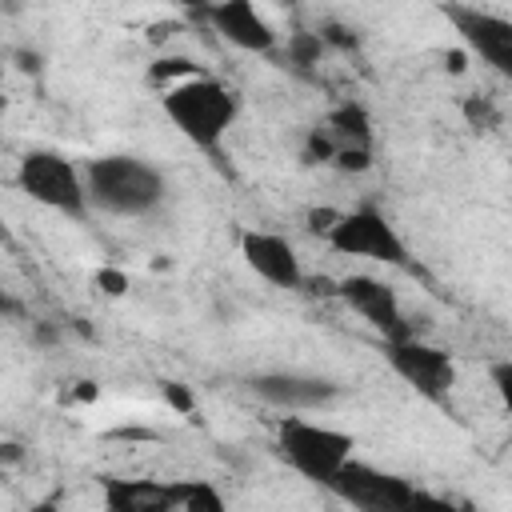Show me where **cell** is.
<instances>
[{"label": "cell", "instance_id": "obj_12", "mask_svg": "<svg viewBox=\"0 0 512 512\" xmlns=\"http://www.w3.org/2000/svg\"><path fill=\"white\" fill-rule=\"evenodd\" d=\"M232 48L240 52H276L280 48V32L272 28V20L256 8V0H212L204 12H200Z\"/></svg>", "mask_w": 512, "mask_h": 512}, {"label": "cell", "instance_id": "obj_15", "mask_svg": "<svg viewBox=\"0 0 512 512\" xmlns=\"http://www.w3.org/2000/svg\"><path fill=\"white\" fill-rule=\"evenodd\" d=\"M172 504L184 512H224V496L208 480H172Z\"/></svg>", "mask_w": 512, "mask_h": 512}, {"label": "cell", "instance_id": "obj_28", "mask_svg": "<svg viewBox=\"0 0 512 512\" xmlns=\"http://www.w3.org/2000/svg\"><path fill=\"white\" fill-rule=\"evenodd\" d=\"M176 4H180V8H188V12H196V16H200V12H204V8H208V4H212V0H176Z\"/></svg>", "mask_w": 512, "mask_h": 512}, {"label": "cell", "instance_id": "obj_6", "mask_svg": "<svg viewBox=\"0 0 512 512\" xmlns=\"http://www.w3.org/2000/svg\"><path fill=\"white\" fill-rule=\"evenodd\" d=\"M328 248L340 256H360L392 268H408V244L400 240L396 224L376 204H356L336 216V224L324 232Z\"/></svg>", "mask_w": 512, "mask_h": 512}, {"label": "cell", "instance_id": "obj_29", "mask_svg": "<svg viewBox=\"0 0 512 512\" xmlns=\"http://www.w3.org/2000/svg\"><path fill=\"white\" fill-rule=\"evenodd\" d=\"M448 68L460 72V68H464V52H452V56H448Z\"/></svg>", "mask_w": 512, "mask_h": 512}, {"label": "cell", "instance_id": "obj_13", "mask_svg": "<svg viewBox=\"0 0 512 512\" xmlns=\"http://www.w3.org/2000/svg\"><path fill=\"white\" fill-rule=\"evenodd\" d=\"M104 492V508L108 512H172V484L160 480H116L104 476L100 480Z\"/></svg>", "mask_w": 512, "mask_h": 512}, {"label": "cell", "instance_id": "obj_9", "mask_svg": "<svg viewBox=\"0 0 512 512\" xmlns=\"http://www.w3.org/2000/svg\"><path fill=\"white\" fill-rule=\"evenodd\" d=\"M336 296L372 328L380 332L384 340H404L412 336V324L404 320V308H400V296L388 280L380 276H368V272H348L336 280Z\"/></svg>", "mask_w": 512, "mask_h": 512}, {"label": "cell", "instance_id": "obj_8", "mask_svg": "<svg viewBox=\"0 0 512 512\" xmlns=\"http://www.w3.org/2000/svg\"><path fill=\"white\" fill-rule=\"evenodd\" d=\"M440 12L472 56H480L492 72L512 76V20L508 16L476 8V4H440Z\"/></svg>", "mask_w": 512, "mask_h": 512}, {"label": "cell", "instance_id": "obj_2", "mask_svg": "<svg viewBox=\"0 0 512 512\" xmlns=\"http://www.w3.org/2000/svg\"><path fill=\"white\" fill-rule=\"evenodd\" d=\"M84 188H88V204L108 212V216H148L160 208L168 180L156 164H148L144 156L132 152H108L88 160L84 168Z\"/></svg>", "mask_w": 512, "mask_h": 512}, {"label": "cell", "instance_id": "obj_24", "mask_svg": "<svg viewBox=\"0 0 512 512\" xmlns=\"http://www.w3.org/2000/svg\"><path fill=\"white\" fill-rule=\"evenodd\" d=\"M492 384H496V392L508 400V388H512V364H508V360H496V364H492Z\"/></svg>", "mask_w": 512, "mask_h": 512}, {"label": "cell", "instance_id": "obj_19", "mask_svg": "<svg viewBox=\"0 0 512 512\" xmlns=\"http://www.w3.org/2000/svg\"><path fill=\"white\" fill-rule=\"evenodd\" d=\"M332 156H336V144H332V136H328L320 124H312V128H308V136H304L300 160L316 168V164H332Z\"/></svg>", "mask_w": 512, "mask_h": 512}, {"label": "cell", "instance_id": "obj_25", "mask_svg": "<svg viewBox=\"0 0 512 512\" xmlns=\"http://www.w3.org/2000/svg\"><path fill=\"white\" fill-rule=\"evenodd\" d=\"M0 316H20V300L0 284Z\"/></svg>", "mask_w": 512, "mask_h": 512}, {"label": "cell", "instance_id": "obj_30", "mask_svg": "<svg viewBox=\"0 0 512 512\" xmlns=\"http://www.w3.org/2000/svg\"><path fill=\"white\" fill-rule=\"evenodd\" d=\"M0 244H4V248H12V232L4 228V220H0Z\"/></svg>", "mask_w": 512, "mask_h": 512}, {"label": "cell", "instance_id": "obj_16", "mask_svg": "<svg viewBox=\"0 0 512 512\" xmlns=\"http://www.w3.org/2000/svg\"><path fill=\"white\" fill-rule=\"evenodd\" d=\"M200 72H208L204 64H196L192 56H156L152 64H148V84L152 88H172V84H180V80H188V76H200Z\"/></svg>", "mask_w": 512, "mask_h": 512}, {"label": "cell", "instance_id": "obj_18", "mask_svg": "<svg viewBox=\"0 0 512 512\" xmlns=\"http://www.w3.org/2000/svg\"><path fill=\"white\" fill-rule=\"evenodd\" d=\"M460 112H464L472 132H496L504 124V112H500V104L492 96H464Z\"/></svg>", "mask_w": 512, "mask_h": 512}, {"label": "cell", "instance_id": "obj_22", "mask_svg": "<svg viewBox=\"0 0 512 512\" xmlns=\"http://www.w3.org/2000/svg\"><path fill=\"white\" fill-rule=\"evenodd\" d=\"M96 284H100L108 296H124V292H128V276H124L120 268H100V272H96Z\"/></svg>", "mask_w": 512, "mask_h": 512}, {"label": "cell", "instance_id": "obj_31", "mask_svg": "<svg viewBox=\"0 0 512 512\" xmlns=\"http://www.w3.org/2000/svg\"><path fill=\"white\" fill-rule=\"evenodd\" d=\"M20 8V0H4V12H16Z\"/></svg>", "mask_w": 512, "mask_h": 512}, {"label": "cell", "instance_id": "obj_21", "mask_svg": "<svg viewBox=\"0 0 512 512\" xmlns=\"http://www.w3.org/2000/svg\"><path fill=\"white\" fill-rule=\"evenodd\" d=\"M160 396H164L176 412H192V408H196V396H192L184 384H176V380H164V384H160Z\"/></svg>", "mask_w": 512, "mask_h": 512}, {"label": "cell", "instance_id": "obj_23", "mask_svg": "<svg viewBox=\"0 0 512 512\" xmlns=\"http://www.w3.org/2000/svg\"><path fill=\"white\" fill-rule=\"evenodd\" d=\"M336 216H340V208H312V212H308V232H312V236H324V232L336 224Z\"/></svg>", "mask_w": 512, "mask_h": 512}, {"label": "cell", "instance_id": "obj_17", "mask_svg": "<svg viewBox=\"0 0 512 512\" xmlns=\"http://www.w3.org/2000/svg\"><path fill=\"white\" fill-rule=\"evenodd\" d=\"M324 40H320V32H292L288 36V44H284V60L292 64V68H300V72H308V68H316L320 60H324Z\"/></svg>", "mask_w": 512, "mask_h": 512}, {"label": "cell", "instance_id": "obj_27", "mask_svg": "<svg viewBox=\"0 0 512 512\" xmlns=\"http://www.w3.org/2000/svg\"><path fill=\"white\" fill-rule=\"evenodd\" d=\"M32 336H36V344H52V340H56V336H60V332H56V328H52V324H44V320H40V324H36V328H32Z\"/></svg>", "mask_w": 512, "mask_h": 512}, {"label": "cell", "instance_id": "obj_14", "mask_svg": "<svg viewBox=\"0 0 512 512\" xmlns=\"http://www.w3.org/2000/svg\"><path fill=\"white\" fill-rule=\"evenodd\" d=\"M320 128L332 136L336 152L344 148H356V152H376V136H372V116L364 104L356 100H344L336 108H328V116L320 120Z\"/></svg>", "mask_w": 512, "mask_h": 512}, {"label": "cell", "instance_id": "obj_10", "mask_svg": "<svg viewBox=\"0 0 512 512\" xmlns=\"http://www.w3.org/2000/svg\"><path fill=\"white\" fill-rule=\"evenodd\" d=\"M248 392L284 412H316V408H328L332 400H340V384L332 376L296 372V368H272V372L248 376Z\"/></svg>", "mask_w": 512, "mask_h": 512}, {"label": "cell", "instance_id": "obj_1", "mask_svg": "<svg viewBox=\"0 0 512 512\" xmlns=\"http://www.w3.org/2000/svg\"><path fill=\"white\" fill-rule=\"evenodd\" d=\"M160 108L164 116L172 120V128L200 152H220L228 128L236 124L240 116V92L232 84H224L220 76L212 72H200V76H188L172 88L160 92Z\"/></svg>", "mask_w": 512, "mask_h": 512}, {"label": "cell", "instance_id": "obj_7", "mask_svg": "<svg viewBox=\"0 0 512 512\" xmlns=\"http://www.w3.org/2000/svg\"><path fill=\"white\" fill-rule=\"evenodd\" d=\"M384 356H388L392 372L408 388H416V396H424L432 404H444L448 392L456 388V360L444 348L420 340L416 332L404 340H384Z\"/></svg>", "mask_w": 512, "mask_h": 512}, {"label": "cell", "instance_id": "obj_4", "mask_svg": "<svg viewBox=\"0 0 512 512\" xmlns=\"http://www.w3.org/2000/svg\"><path fill=\"white\" fill-rule=\"evenodd\" d=\"M328 492H336L344 504L360 508V512H408V508H444V500H432L424 496L412 480L388 472V468H376L368 460H356L348 456L332 480L324 484Z\"/></svg>", "mask_w": 512, "mask_h": 512}, {"label": "cell", "instance_id": "obj_5", "mask_svg": "<svg viewBox=\"0 0 512 512\" xmlns=\"http://www.w3.org/2000/svg\"><path fill=\"white\" fill-rule=\"evenodd\" d=\"M276 452L288 460V468H296L304 480L324 488L332 480V472L356 452V440L344 428L316 424L304 416H284L276 428Z\"/></svg>", "mask_w": 512, "mask_h": 512}, {"label": "cell", "instance_id": "obj_20", "mask_svg": "<svg viewBox=\"0 0 512 512\" xmlns=\"http://www.w3.org/2000/svg\"><path fill=\"white\" fill-rule=\"evenodd\" d=\"M320 40H324V48H340V52H352L360 40H356V32L348 28V24H336V20H324L320 28Z\"/></svg>", "mask_w": 512, "mask_h": 512}, {"label": "cell", "instance_id": "obj_3", "mask_svg": "<svg viewBox=\"0 0 512 512\" xmlns=\"http://www.w3.org/2000/svg\"><path fill=\"white\" fill-rule=\"evenodd\" d=\"M16 188L48 208V212H60L68 220H84L88 216V188H84V172L56 148H28L16 164Z\"/></svg>", "mask_w": 512, "mask_h": 512}, {"label": "cell", "instance_id": "obj_11", "mask_svg": "<svg viewBox=\"0 0 512 512\" xmlns=\"http://www.w3.org/2000/svg\"><path fill=\"white\" fill-rule=\"evenodd\" d=\"M240 256L244 264L272 288H284V292H300L304 288V264L296 256V244L280 232H264V228H248L240 236Z\"/></svg>", "mask_w": 512, "mask_h": 512}, {"label": "cell", "instance_id": "obj_26", "mask_svg": "<svg viewBox=\"0 0 512 512\" xmlns=\"http://www.w3.org/2000/svg\"><path fill=\"white\" fill-rule=\"evenodd\" d=\"M24 460V452H20V444H12V440H4L0 444V464H20Z\"/></svg>", "mask_w": 512, "mask_h": 512}]
</instances>
